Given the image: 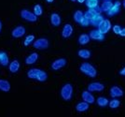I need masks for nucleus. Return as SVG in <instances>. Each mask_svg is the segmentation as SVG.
<instances>
[{
    "mask_svg": "<svg viewBox=\"0 0 125 117\" xmlns=\"http://www.w3.org/2000/svg\"><path fill=\"white\" fill-rule=\"evenodd\" d=\"M79 69H80V71L82 73H84V74L89 76V77H91V78H94L97 75L96 69L93 65L89 64V63H82L79 67Z\"/></svg>",
    "mask_w": 125,
    "mask_h": 117,
    "instance_id": "1",
    "label": "nucleus"
},
{
    "mask_svg": "<svg viewBox=\"0 0 125 117\" xmlns=\"http://www.w3.org/2000/svg\"><path fill=\"white\" fill-rule=\"evenodd\" d=\"M73 96V86L70 83H65L61 89V96L63 100L68 101Z\"/></svg>",
    "mask_w": 125,
    "mask_h": 117,
    "instance_id": "2",
    "label": "nucleus"
},
{
    "mask_svg": "<svg viewBox=\"0 0 125 117\" xmlns=\"http://www.w3.org/2000/svg\"><path fill=\"white\" fill-rule=\"evenodd\" d=\"M33 46H34V48L37 49V50H45L50 46V42L47 38L41 37V38L35 40L33 42Z\"/></svg>",
    "mask_w": 125,
    "mask_h": 117,
    "instance_id": "3",
    "label": "nucleus"
},
{
    "mask_svg": "<svg viewBox=\"0 0 125 117\" xmlns=\"http://www.w3.org/2000/svg\"><path fill=\"white\" fill-rule=\"evenodd\" d=\"M21 17L23 20H25V21H27V22H32V23L37 22V15H36L34 12L28 11V10H22V11H21Z\"/></svg>",
    "mask_w": 125,
    "mask_h": 117,
    "instance_id": "4",
    "label": "nucleus"
},
{
    "mask_svg": "<svg viewBox=\"0 0 125 117\" xmlns=\"http://www.w3.org/2000/svg\"><path fill=\"white\" fill-rule=\"evenodd\" d=\"M120 7H121V3H120V1H116L115 3H113V5H112V7H111V9L106 12V14L110 17L117 15V14L120 11Z\"/></svg>",
    "mask_w": 125,
    "mask_h": 117,
    "instance_id": "5",
    "label": "nucleus"
},
{
    "mask_svg": "<svg viewBox=\"0 0 125 117\" xmlns=\"http://www.w3.org/2000/svg\"><path fill=\"white\" fill-rule=\"evenodd\" d=\"M111 27L112 26H111V23H110L109 20H104V21L99 24L98 30H99L102 34H104H104H106V33L111 29Z\"/></svg>",
    "mask_w": 125,
    "mask_h": 117,
    "instance_id": "6",
    "label": "nucleus"
},
{
    "mask_svg": "<svg viewBox=\"0 0 125 117\" xmlns=\"http://www.w3.org/2000/svg\"><path fill=\"white\" fill-rule=\"evenodd\" d=\"M104 89V85L101 82H92L88 85V91L90 92H101Z\"/></svg>",
    "mask_w": 125,
    "mask_h": 117,
    "instance_id": "7",
    "label": "nucleus"
},
{
    "mask_svg": "<svg viewBox=\"0 0 125 117\" xmlns=\"http://www.w3.org/2000/svg\"><path fill=\"white\" fill-rule=\"evenodd\" d=\"M66 65V60L64 58H59L55 61H53L52 64V69L53 70H59L62 69Z\"/></svg>",
    "mask_w": 125,
    "mask_h": 117,
    "instance_id": "8",
    "label": "nucleus"
},
{
    "mask_svg": "<svg viewBox=\"0 0 125 117\" xmlns=\"http://www.w3.org/2000/svg\"><path fill=\"white\" fill-rule=\"evenodd\" d=\"M89 36H90V37H91L92 39L97 40V41H102V40L104 39V35L100 32L98 29H96V30H92V31L90 32V35H89Z\"/></svg>",
    "mask_w": 125,
    "mask_h": 117,
    "instance_id": "9",
    "label": "nucleus"
},
{
    "mask_svg": "<svg viewBox=\"0 0 125 117\" xmlns=\"http://www.w3.org/2000/svg\"><path fill=\"white\" fill-rule=\"evenodd\" d=\"M81 96H82L83 101L87 102L89 104H93V103L95 102V98H94V95H93L92 92H90V91H83Z\"/></svg>",
    "mask_w": 125,
    "mask_h": 117,
    "instance_id": "10",
    "label": "nucleus"
},
{
    "mask_svg": "<svg viewBox=\"0 0 125 117\" xmlns=\"http://www.w3.org/2000/svg\"><path fill=\"white\" fill-rule=\"evenodd\" d=\"M110 96H112L113 98H117V97H120L123 96V91L120 89L119 86H112L110 88Z\"/></svg>",
    "mask_w": 125,
    "mask_h": 117,
    "instance_id": "11",
    "label": "nucleus"
},
{
    "mask_svg": "<svg viewBox=\"0 0 125 117\" xmlns=\"http://www.w3.org/2000/svg\"><path fill=\"white\" fill-rule=\"evenodd\" d=\"M24 34H25V28H24L23 26H21V25L15 27V28L12 30V32H11L12 37H16V38L21 37Z\"/></svg>",
    "mask_w": 125,
    "mask_h": 117,
    "instance_id": "12",
    "label": "nucleus"
},
{
    "mask_svg": "<svg viewBox=\"0 0 125 117\" xmlns=\"http://www.w3.org/2000/svg\"><path fill=\"white\" fill-rule=\"evenodd\" d=\"M72 34H73V26H72L70 23L64 24V26H63V28H62V37L67 38V37H71Z\"/></svg>",
    "mask_w": 125,
    "mask_h": 117,
    "instance_id": "13",
    "label": "nucleus"
},
{
    "mask_svg": "<svg viewBox=\"0 0 125 117\" xmlns=\"http://www.w3.org/2000/svg\"><path fill=\"white\" fill-rule=\"evenodd\" d=\"M41 72H42L41 69H29V70H28V72H27V76H28V78H30V79L37 81V79H38V77H39V75H40Z\"/></svg>",
    "mask_w": 125,
    "mask_h": 117,
    "instance_id": "14",
    "label": "nucleus"
},
{
    "mask_svg": "<svg viewBox=\"0 0 125 117\" xmlns=\"http://www.w3.org/2000/svg\"><path fill=\"white\" fill-rule=\"evenodd\" d=\"M104 21V17L102 16L101 14H96L95 16L90 21V24H92L94 27H98L99 24Z\"/></svg>",
    "mask_w": 125,
    "mask_h": 117,
    "instance_id": "15",
    "label": "nucleus"
},
{
    "mask_svg": "<svg viewBox=\"0 0 125 117\" xmlns=\"http://www.w3.org/2000/svg\"><path fill=\"white\" fill-rule=\"evenodd\" d=\"M9 69L11 73H16L20 69V62L18 60H13L11 61L10 64H9Z\"/></svg>",
    "mask_w": 125,
    "mask_h": 117,
    "instance_id": "16",
    "label": "nucleus"
},
{
    "mask_svg": "<svg viewBox=\"0 0 125 117\" xmlns=\"http://www.w3.org/2000/svg\"><path fill=\"white\" fill-rule=\"evenodd\" d=\"M38 59V53H33L29 54L25 59V64L27 65H33L35 64Z\"/></svg>",
    "mask_w": 125,
    "mask_h": 117,
    "instance_id": "17",
    "label": "nucleus"
},
{
    "mask_svg": "<svg viewBox=\"0 0 125 117\" xmlns=\"http://www.w3.org/2000/svg\"><path fill=\"white\" fill-rule=\"evenodd\" d=\"M51 23L53 26H59L61 24V17L58 13H52L51 15Z\"/></svg>",
    "mask_w": 125,
    "mask_h": 117,
    "instance_id": "18",
    "label": "nucleus"
},
{
    "mask_svg": "<svg viewBox=\"0 0 125 117\" xmlns=\"http://www.w3.org/2000/svg\"><path fill=\"white\" fill-rule=\"evenodd\" d=\"M76 110L78 112H84L89 110V103L82 101V102H79L78 105L76 106Z\"/></svg>",
    "mask_w": 125,
    "mask_h": 117,
    "instance_id": "19",
    "label": "nucleus"
},
{
    "mask_svg": "<svg viewBox=\"0 0 125 117\" xmlns=\"http://www.w3.org/2000/svg\"><path fill=\"white\" fill-rule=\"evenodd\" d=\"M0 90L3 92H9L10 90V83L7 80H0Z\"/></svg>",
    "mask_w": 125,
    "mask_h": 117,
    "instance_id": "20",
    "label": "nucleus"
},
{
    "mask_svg": "<svg viewBox=\"0 0 125 117\" xmlns=\"http://www.w3.org/2000/svg\"><path fill=\"white\" fill-rule=\"evenodd\" d=\"M90 39H91V37L89 35L87 34H81L79 37H78V43L80 44V45H86V44H88L90 42Z\"/></svg>",
    "mask_w": 125,
    "mask_h": 117,
    "instance_id": "21",
    "label": "nucleus"
},
{
    "mask_svg": "<svg viewBox=\"0 0 125 117\" xmlns=\"http://www.w3.org/2000/svg\"><path fill=\"white\" fill-rule=\"evenodd\" d=\"M78 56L82 59H89L91 57V52L89 50H86V49H81L78 51Z\"/></svg>",
    "mask_w": 125,
    "mask_h": 117,
    "instance_id": "22",
    "label": "nucleus"
},
{
    "mask_svg": "<svg viewBox=\"0 0 125 117\" xmlns=\"http://www.w3.org/2000/svg\"><path fill=\"white\" fill-rule=\"evenodd\" d=\"M113 5L112 1H104L101 5V9H102V11H104V12H107L111 9V7Z\"/></svg>",
    "mask_w": 125,
    "mask_h": 117,
    "instance_id": "23",
    "label": "nucleus"
},
{
    "mask_svg": "<svg viewBox=\"0 0 125 117\" xmlns=\"http://www.w3.org/2000/svg\"><path fill=\"white\" fill-rule=\"evenodd\" d=\"M96 102H97L98 106L105 107V106H107V105H108V102H109V100H108L106 97H104V96H99V97L97 98Z\"/></svg>",
    "mask_w": 125,
    "mask_h": 117,
    "instance_id": "24",
    "label": "nucleus"
},
{
    "mask_svg": "<svg viewBox=\"0 0 125 117\" xmlns=\"http://www.w3.org/2000/svg\"><path fill=\"white\" fill-rule=\"evenodd\" d=\"M84 17V13L81 11H77L74 13V21L76 23H80V21L82 20V18Z\"/></svg>",
    "mask_w": 125,
    "mask_h": 117,
    "instance_id": "25",
    "label": "nucleus"
},
{
    "mask_svg": "<svg viewBox=\"0 0 125 117\" xmlns=\"http://www.w3.org/2000/svg\"><path fill=\"white\" fill-rule=\"evenodd\" d=\"M0 64L2 65V66H8V65L10 64L9 56H8V54L5 52H3V54H2V56L0 58Z\"/></svg>",
    "mask_w": 125,
    "mask_h": 117,
    "instance_id": "26",
    "label": "nucleus"
},
{
    "mask_svg": "<svg viewBox=\"0 0 125 117\" xmlns=\"http://www.w3.org/2000/svg\"><path fill=\"white\" fill-rule=\"evenodd\" d=\"M96 14H97V13H96L93 9H89L88 11L84 13V17H86L87 19H89V20L91 21V20H92V19L96 15Z\"/></svg>",
    "mask_w": 125,
    "mask_h": 117,
    "instance_id": "27",
    "label": "nucleus"
},
{
    "mask_svg": "<svg viewBox=\"0 0 125 117\" xmlns=\"http://www.w3.org/2000/svg\"><path fill=\"white\" fill-rule=\"evenodd\" d=\"M108 105L111 109H117V108H119L120 105V101L119 99H117V98H113L112 100H110L108 102Z\"/></svg>",
    "mask_w": 125,
    "mask_h": 117,
    "instance_id": "28",
    "label": "nucleus"
},
{
    "mask_svg": "<svg viewBox=\"0 0 125 117\" xmlns=\"http://www.w3.org/2000/svg\"><path fill=\"white\" fill-rule=\"evenodd\" d=\"M85 3L89 9H94L98 6V0H86Z\"/></svg>",
    "mask_w": 125,
    "mask_h": 117,
    "instance_id": "29",
    "label": "nucleus"
},
{
    "mask_svg": "<svg viewBox=\"0 0 125 117\" xmlns=\"http://www.w3.org/2000/svg\"><path fill=\"white\" fill-rule=\"evenodd\" d=\"M35 41V36L34 35H29L25 37L24 41H23V45L24 46H29L31 43H33Z\"/></svg>",
    "mask_w": 125,
    "mask_h": 117,
    "instance_id": "30",
    "label": "nucleus"
},
{
    "mask_svg": "<svg viewBox=\"0 0 125 117\" xmlns=\"http://www.w3.org/2000/svg\"><path fill=\"white\" fill-rule=\"evenodd\" d=\"M34 13L37 15V16H40L43 13V10H42V7L40 5H36L34 7Z\"/></svg>",
    "mask_w": 125,
    "mask_h": 117,
    "instance_id": "31",
    "label": "nucleus"
},
{
    "mask_svg": "<svg viewBox=\"0 0 125 117\" xmlns=\"http://www.w3.org/2000/svg\"><path fill=\"white\" fill-rule=\"evenodd\" d=\"M48 79V75L47 73L44 71V70H42V72L40 73V75H39V77H38V79H37V81L38 82H45V81Z\"/></svg>",
    "mask_w": 125,
    "mask_h": 117,
    "instance_id": "32",
    "label": "nucleus"
},
{
    "mask_svg": "<svg viewBox=\"0 0 125 117\" xmlns=\"http://www.w3.org/2000/svg\"><path fill=\"white\" fill-rule=\"evenodd\" d=\"M79 23H80V25H81V26H83V27L89 26V25H90V20L87 19L86 17H83V18H82V20L80 21Z\"/></svg>",
    "mask_w": 125,
    "mask_h": 117,
    "instance_id": "33",
    "label": "nucleus"
},
{
    "mask_svg": "<svg viewBox=\"0 0 125 117\" xmlns=\"http://www.w3.org/2000/svg\"><path fill=\"white\" fill-rule=\"evenodd\" d=\"M112 29H113V32H114L116 35H120V33L122 28H121L120 25H119V24H116V25H114V26L112 27Z\"/></svg>",
    "mask_w": 125,
    "mask_h": 117,
    "instance_id": "34",
    "label": "nucleus"
},
{
    "mask_svg": "<svg viewBox=\"0 0 125 117\" xmlns=\"http://www.w3.org/2000/svg\"><path fill=\"white\" fill-rule=\"evenodd\" d=\"M93 10H94L97 14H101V12H102V9H101V7H100L99 5L97 6V7H95V8H94Z\"/></svg>",
    "mask_w": 125,
    "mask_h": 117,
    "instance_id": "35",
    "label": "nucleus"
},
{
    "mask_svg": "<svg viewBox=\"0 0 125 117\" xmlns=\"http://www.w3.org/2000/svg\"><path fill=\"white\" fill-rule=\"evenodd\" d=\"M120 36L125 37V28H122V29H121V31H120Z\"/></svg>",
    "mask_w": 125,
    "mask_h": 117,
    "instance_id": "36",
    "label": "nucleus"
},
{
    "mask_svg": "<svg viewBox=\"0 0 125 117\" xmlns=\"http://www.w3.org/2000/svg\"><path fill=\"white\" fill-rule=\"evenodd\" d=\"M120 75H122V76H125V67L120 71Z\"/></svg>",
    "mask_w": 125,
    "mask_h": 117,
    "instance_id": "37",
    "label": "nucleus"
},
{
    "mask_svg": "<svg viewBox=\"0 0 125 117\" xmlns=\"http://www.w3.org/2000/svg\"><path fill=\"white\" fill-rule=\"evenodd\" d=\"M77 1H78L79 4H82V3H85L86 0H77Z\"/></svg>",
    "mask_w": 125,
    "mask_h": 117,
    "instance_id": "38",
    "label": "nucleus"
},
{
    "mask_svg": "<svg viewBox=\"0 0 125 117\" xmlns=\"http://www.w3.org/2000/svg\"><path fill=\"white\" fill-rule=\"evenodd\" d=\"M46 1H47L48 3H52V2L54 1V0H46Z\"/></svg>",
    "mask_w": 125,
    "mask_h": 117,
    "instance_id": "39",
    "label": "nucleus"
},
{
    "mask_svg": "<svg viewBox=\"0 0 125 117\" xmlns=\"http://www.w3.org/2000/svg\"><path fill=\"white\" fill-rule=\"evenodd\" d=\"M1 30H2V23L0 21V32H1Z\"/></svg>",
    "mask_w": 125,
    "mask_h": 117,
    "instance_id": "40",
    "label": "nucleus"
},
{
    "mask_svg": "<svg viewBox=\"0 0 125 117\" xmlns=\"http://www.w3.org/2000/svg\"><path fill=\"white\" fill-rule=\"evenodd\" d=\"M122 6H123V8L125 9V0H123V1H122Z\"/></svg>",
    "mask_w": 125,
    "mask_h": 117,
    "instance_id": "41",
    "label": "nucleus"
},
{
    "mask_svg": "<svg viewBox=\"0 0 125 117\" xmlns=\"http://www.w3.org/2000/svg\"><path fill=\"white\" fill-rule=\"evenodd\" d=\"M2 54H3V52H0V58H1V56H2Z\"/></svg>",
    "mask_w": 125,
    "mask_h": 117,
    "instance_id": "42",
    "label": "nucleus"
},
{
    "mask_svg": "<svg viewBox=\"0 0 125 117\" xmlns=\"http://www.w3.org/2000/svg\"><path fill=\"white\" fill-rule=\"evenodd\" d=\"M71 1H72V2H76V1H77V0H71Z\"/></svg>",
    "mask_w": 125,
    "mask_h": 117,
    "instance_id": "43",
    "label": "nucleus"
},
{
    "mask_svg": "<svg viewBox=\"0 0 125 117\" xmlns=\"http://www.w3.org/2000/svg\"><path fill=\"white\" fill-rule=\"evenodd\" d=\"M103 1H112V0H103Z\"/></svg>",
    "mask_w": 125,
    "mask_h": 117,
    "instance_id": "44",
    "label": "nucleus"
}]
</instances>
